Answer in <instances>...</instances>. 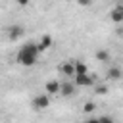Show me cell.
<instances>
[{
    "mask_svg": "<svg viewBox=\"0 0 123 123\" xmlns=\"http://www.w3.org/2000/svg\"><path fill=\"white\" fill-rule=\"evenodd\" d=\"M38 48H37V42H27V44H23L21 48H19V52H17V56H15V62L19 63V65H23V67H31V65H35L37 63V60H38Z\"/></svg>",
    "mask_w": 123,
    "mask_h": 123,
    "instance_id": "1",
    "label": "cell"
},
{
    "mask_svg": "<svg viewBox=\"0 0 123 123\" xmlns=\"http://www.w3.org/2000/svg\"><path fill=\"white\" fill-rule=\"evenodd\" d=\"M73 83L75 86H81V88H86V86H92L96 83V75H75L73 77Z\"/></svg>",
    "mask_w": 123,
    "mask_h": 123,
    "instance_id": "2",
    "label": "cell"
},
{
    "mask_svg": "<svg viewBox=\"0 0 123 123\" xmlns=\"http://www.w3.org/2000/svg\"><path fill=\"white\" fill-rule=\"evenodd\" d=\"M48 106H50V96H48V94H37V96L33 98V108H35V110L40 111V110H46Z\"/></svg>",
    "mask_w": 123,
    "mask_h": 123,
    "instance_id": "3",
    "label": "cell"
},
{
    "mask_svg": "<svg viewBox=\"0 0 123 123\" xmlns=\"http://www.w3.org/2000/svg\"><path fill=\"white\" fill-rule=\"evenodd\" d=\"M58 69H60V73H62L63 77H71V79L75 77V62H73V60L63 62V63L58 67Z\"/></svg>",
    "mask_w": 123,
    "mask_h": 123,
    "instance_id": "4",
    "label": "cell"
},
{
    "mask_svg": "<svg viewBox=\"0 0 123 123\" xmlns=\"http://www.w3.org/2000/svg\"><path fill=\"white\" fill-rule=\"evenodd\" d=\"M75 90H77V86H75V83H73V81H63V83H62V86H60V94H62V96H65V98L73 96V94H75Z\"/></svg>",
    "mask_w": 123,
    "mask_h": 123,
    "instance_id": "5",
    "label": "cell"
},
{
    "mask_svg": "<svg viewBox=\"0 0 123 123\" xmlns=\"http://www.w3.org/2000/svg\"><path fill=\"white\" fill-rule=\"evenodd\" d=\"M52 42H54V40H52V37H50V35H42V37L38 38V42H37L38 52H40V54H42V52H46V50L52 46Z\"/></svg>",
    "mask_w": 123,
    "mask_h": 123,
    "instance_id": "6",
    "label": "cell"
},
{
    "mask_svg": "<svg viewBox=\"0 0 123 123\" xmlns=\"http://www.w3.org/2000/svg\"><path fill=\"white\" fill-rule=\"evenodd\" d=\"M106 77H108V81H119V79L123 77V71H121V67L111 65V67L106 69Z\"/></svg>",
    "mask_w": 123,
    "mask_h": 123,
    "instance_id": "7",
    "label": "cell"
},
{
    "mask_svg": "<svg viewBox=\"0 0 123 123\" xmlns=\"http://www.w3.org/2000/svg\"><path fill=\"white\" fill-rule=\"evenodd\" d=\"M60 86H62L60 81H48V83L44 85V94H48V96L60 94Z\"/></svg>",
    "mask_w": 123,
    "mask_h": 123,
    "instance_id": "8",
    "label": "cell"
},
{
    "mask_svg": "<svg viewBox=\"0 0 123 123\" xmlns=\"http://www.w3.org/2000/svg\"><path fill=\"white\" fill-rule=\"evenodd\" d=\"M23 35V27L21 25H10L8 27V38L10 40H17Z\"/></svg>",
    "mask_w": 123,
    "mask_h": 123,
    "instance_id": "9",
    "label": "cell"
},
{
    "mask_svg": "<svg viewBox=\"0 0 123 123\" xmlns=\"http://www.w3.org/2000/svg\"><path fill=\"white\" fill-rule=\"evenodd\" d=\"M75 75H88V67L85 62H75Z\"/></svg>",
    "mask_w": 123,
    "mask_h": 123,
    "instance_id": "10",
    "label": "cell"
},
{
    "mask_svg": "<svg viewBox=\"0 0 123 123\" xmlns=\"http://www.w3.org/2000/svg\"><path fill=\"white\" fill-rule=\"evenodd\" d=\"M96 60H98V62H110V60H111L110 50H98V52H96Z\"/></svg>",
    "mask_w": 123,
    "mask_h": 123,
    "instance_id": "11",
    "label": "cell"
},
{
    "mask_svg": "<svg viewBox=\"0 0 123 123\" xmlns=\"http://www.w3.org/2000/svg\"><path fill=\"white\" fill-rule=\"evenodd\" d=\"M110 17H111V21H113V23H123V17H121V13L117 12V8H113V10H111Z\"/></svg>",
    "mask_w": 123,
    "mask_h": 123,
    "instance_id": "12",
    "label": "cell"
},
{
    "mask_svg": "<svg viewBox=\"0 0 123 123\" xmlns=\"http://www.w3.org/2000/svg\"><path fill=\"white\" fill-rule=\"evenodd\" d=\"M94 110H96V104H94V102H86V104L83 106V111H85V113H92Z\"/></svg>",
    "mask_w": 123,
    "mask_h": 123,
    "instance_id": "13",
    "label": "cell"
},
{
    "mask_svg": "<svg viewBox=\"0 0 123 123\" xmlns=\"http://www.w3.org/2000/svg\"><path fill=\"white\" fill-rule=\"evenodd\" d=\"M96 94H108V86L106 85H98L96 86Z\"/></svg>",
    "mask_w": 123,
    "mask_h": 123,
    "instance_id": "14",
    "label": "cell"
},
{
    "mask_svg": "<svg viewBox=\"0 0 123 123\" xmlns=\"http://www.w3.org/2000/svg\"><path fill=\"white\" fill-rule=\"evenodd\" d=\"M100 123H115V121H113V117H110V115H102V117H100Z\"/></svg>",
    "mask_w": 123,
    "mask_h": 123,
    "instance_id": "15",
    "label": "cell"
},
{
    "mask_svg": "<svg viewBox=\"0 0 123 123\" xmlns=\"http://www.w3.org/2000/svg\"><path fill=\"white\" fill-rule=\"evenodd\" d=\"M83 123H100V117H88V119H85Z\"/></svg>",
    "mask_w": 123,
    "mask_h": 123,
    "instance_id": "16",
    "label": "cell"
},
{
    "mask_svg": "<svg viewBox=\"0 0 123 123\" xmlns=\"http://www.w3.org/2000/svg\"><path fill=\"white\" fill-rule=\"evenodd\" d=\"M115 8H117V12H119V13H121V17H123V4H119V6H115Z\"/></svg>",
    "mask_w": 123,
    "mask_h": 123,
    "instance_id": "17",
    "label": "cell"
}]
</instances>
